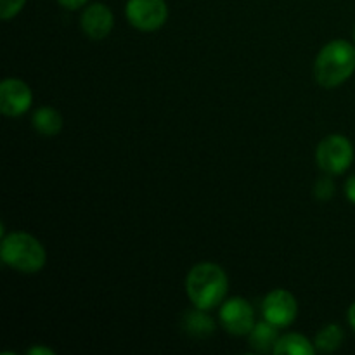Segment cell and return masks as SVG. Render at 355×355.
Returning a JSON list of instances; mask_svg holds the SVG:
<instances>
[{
  "label": "cell",
  "mask_w": 355,
  "mask_h": 355,
  "mask_svg": "<svg viewBox=\"0 0 355 355\" xmlns=\"http://www.w3.org/2000/svg\"><path fill=\"white\" fill-rule=\"evenodd\" d=\"M229 279L224 269L217 263L203 262L189 270L186 279V291L191 304L201 311L218 307L227 297Z\"/></svg>",
  "instance_id": "cell-1"
},
{
  "label": "cell",
  "mask_w": 355,
  "mask_h": 355,
  "mask_svg": "<svg viewBox=\"0 0 355 355\" xmlns=\"http://www.w3.org/2000/svg\"><path fill=\"white\" fill-rule=\"evenodd\" d=\"M355 71V47L347 40H333L322 47L314 62L315 82L326 89L345 83Z\"/></svg>",
  "instance_id": "cell-2"
},
{
  "label": "cell",
  "mask_w": 355,
  "mask_h": 355,
  "mask_svg": "<svg viewBox=\"0 0 355 355\" xmlns=\"http://www.w3.org/2000/svg\"><path fill=\"white\" fill-rule=\"evenodd\" d=\"M0 257L6 266L23 274L38 272L47 262V253L42 243L28 232H10L3 236Z\"/></svg>",
  "instance_id": "cell-3"
},
{
  "label": "cell",
  "mask_w": 355,
  "mask_h": 355,
  "mask_svg": "<svg viewBox=\"0 0 355 355\" xmlns=\"http://www.w3.org/2000/svg\"><path fill=\"white\" fill-rule=\"evenodd\" d=\"M354 156L352 142L340 134L324 137L315 149L318 166L329 175H342L343 172H347L352 165Z\"/></svg>",
  "instance_id": "cell-4"
},
{
  "label": "cell",
  "mask_w": 355,
  "mask_h": 355,
  "mask_svg": "<svg viewBox=\"0 0 355 355\" xmlns=\"http://www.w3.org/2000/svg\"><path fill=\"white\" fill-rule=\"evenodd\" d=\"M128 23L141 31H156L166 23L168 7L165 0H128L125 6Z\"/></svg>",
  "instance_id": "cell-5"
},
{
  "label": "cell",
  "mask_w": 355,
  "mask_h": 355,
  "mask_svg": "<svg viewBox=\"0 0 355 355\" xmlns=\"http://www.w3.org/2000/svg\"><path fill=\"white\" fill-rule=\"evenodd\" d=\"M220 321L225 331L236 336L250 335L252 329L255 328L253 309L243 297H234L222 304Z\"/></svg>",
  "instance_id": "cell-6"
},
{
  "label": "cell",
  "mask_w": 355,
  "mask_h": 355,
  "mask_svg": "<svg viewBox=\"0 0 355 355\" xmlns=\"http://www.w3.org/2000/svg\"><path fill=\"white\" fill-rule=\"evenodd\" d=\"M266 321L277 328H288L297 319L298 305L293 295L286 290H274L266 297L262 304Z\"/></svg>",
  "instance_id": "cell-7"
},
{
  "label": "cell",
  "mask_w": 355,
  "mask_h": 355,
  "mask_svg": "<svg viewBox=\"0 0 355 355\" xmlns=\"http://www.w3.org/2000/svg\"><path fill=\"white\" fill-rule=\"evenodd\" d=\"M31 89L19 78H6L0 83V111L6 116H21L31 106Z\"/></svg>",
  "instance_id": "cell-8"
},
{
  "label": "cell",
  "mask_w": 355,
  "mask_h": 355,
  "mask_svg": "<svg viewBox=\"0 0 355 355\" xmlns=\"http://www.w3.org/2000/svg\"><path fill=\"white\" fill-rule=\"evenodd\" d=\"M82 30L90 40H103L111 33L114 26V17L106 3H92L82 14Z\"/></svg>",
  "instance_id": "cell-9"
},
{
  "label": "cell",
  "mask_w": 355,
  "mask_h": 355,
  "mask_svg": "<svg viewBox=\"0 0 355 355\" xmlns=\"http://www.w3.org/2000/svg\"><path fill=\"white\" fill-rule=\"evenodd\" d=\"M33 127L44 137H54L62 128V116L51 106H42L33 114Z\"/></svg>",
  "instance_id": "cell-10"
},
{
  "label": "cell",
  "mask_w": 355,
  "mask_h": 355,
  "mask_svg": "<svg viewBox=\"0 0 355 355\" xmlns=\"http://www.w3.org/2000/svg\"><path fill=\"white\" fill-rule=\"evenodd\" d=\"M315 350H318L315 349V345H312L311 340L305 338L304 335H298V333H290V335H284L277 340L272 354H276V355H314Z\"/></svg>",
  "instance_id": "cell-11"
},
{
  "label": "cell",
  "mask_w": 355,
  "mask_h": 355,
  "mask_svg": "<svg viewBox=\"0 0 355 355\" xmlns=\"http://www.w3.org/2000/svg\"><path fill=\"white\" fill-rule=\"evenodd\" d=\"M277 326L270 324L269 321H262L255 324V328L250 333V345L257 350V352H274L277 340Z\"/></svg>",
  "instance_id": "cell-12"
},
{
  "label": "cell",
  "mask_w": 355,
  "mask_h": 355,
  "mask_svg": "<svg viewBox=\"0 0 355 355\" xmlns=\"http://www.w3.org/2000/svg\"><path fill=\"white\" fill-rule=\"evenodd\" d=\"M184 328L189 335L201 338V336H208L215 331V322L210 315L205 314V311L198 309V311L187 312V315L184 318Z\"/></svg>",
  "instance_id": "cell-13"
},
{
  "label": "cell",
  "mask_w": 355,
  "mask_h": 355,
  "mask_svg": "<svg viewBox=\"0 0 355 355\" xmlns=\"http://www.w3.org/2000/svg\"><path fill=\"white\" fill-rule=\"evenodd\" d=\"M343 343V329L338 324H328L315 335V349L321 352H335Z\"/></svg>",
  "instance_id": "cell-14"
},
{
  "label": "cell",
  "mask_w": 355,
  "mask_h": 355,
  "mask_svg": "<svg viewBox=\"0 0 355 355\" xmlns=\"http://www.w3.org/2000/svg\"><path fill=\"white\" fill-rule=\"evenodd\" d=\"M24 3H26V0H0V17L10 19V17L17 16Z\"/></svg>",
  "instance_id": "cell-15"
},
{
  "label": "cell",
  "mask_w": 355,
  "mask_h": 355,
  "mask_svg": "<svg viewBox=\"0 0 355 355\" xmlns=\"http://www.w3.org/2000/svg\"><path fill=\"white\" fill-rule=\"evenodd\" d=\"M315 198L318 200H329V198L335 194V184H333L331 179H328V177H324V179L318 180V184H315Z\"/></svg>",
  "instance_id": "cell-16"
},
{
  "label": "cell",
  "mask_w": 355,
  "mask_h": 355,
  "mask_svg": "<svg viewBox=\"0 0 355 355\" xmlns=\"http://www.w3.org/2000/svg\"><path fill=\"white\" fill-rule=\"evenodd\" d=\"M345 194H347V198H349L350 203L355 205V173H354V175H350L349 179H347Z\"/></svg>",
  "instance_id": "cell-17"
},
{
  "label": "cell",
  "mask_w": 355,
  "mask_h": 355,
  "mask_svg": "<svg viewBox=\"0 0 355 355\" xmlns=\"http://www.w3.org/2000/svg\"><path fill=\"white\" fill-rule=\"evenodd\" d=\"M58 2L61 3V6L64 7V9L76 10V9H80V7L85 6V3L89 2V0H58Z\"/></svg>",
  "instance_id": "cell-18"
},
{
  "label": "cell",
  "mask_w": 355,
  "mask_h": 355,
  "mask_svg": "<svg viewBox=\"0 0 355 355\" xmlns=\"http://www.w3.org/2000/svg\"><path fill=\"white\" fill-rule=\"evenodd\" d=\"M28 355H54L51 349H47V347H33V349L26 350Z\"/></svg>",
  "instance_id": "cell-19"
},
{
  "label": "cell",
  "mask_w": 355,
  "mask_h": 355,
  "mask_svg": "<svg viewBox=\"0 0 355 355\" xmlns=\"http://www.w3.org/2000/svg\"><path fill=\"white\" fill-rule=\"evenodd\" d=\"M347 318H349V324H350V328H352L354 331H355V304L350 305L349 314H347Z\"/></svg>",
  "instance_id": "cell-20"
},
{
  "label": "cell",
  "mask_w": 355,
  "mask_h": 355,
  "mask_svg": "<svg viewBox=\"0 0 355 355\" xmlns=\"http://www.w3.org/2000/svg\"><path fill=\"white\" fill-rule=\"evenodd\" d=\"M354 37H355V31H354Z\"/></svg>",
  "instance_id": "cell-21"
}]
</instances>
